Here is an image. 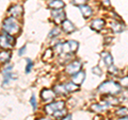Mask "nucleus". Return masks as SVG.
Listing matches in <instances>:
<instances>
[{"mask_svg":"<svg viewBox=\"0 0 128 120\" xmlns=\"http://www.w3.org/2000/svg\"><path fill=\"white\" fill-rule=\"evenodd\" d=\"M78 43L76 41H68L65 43H57L54 47V52L58 55L73 54L78 49Z\"/></svg>","mask_w":128,"mask_h":120,"instance_id":"obj_1","label":"nucleus"},{"mask_svg":"<svg viewBox=\"0 0 128 120\" xmlns=\"http://www.w3.org/2000/svg\"><path fill=\"white\" fill-rule=\"evenodd\" d=\"M2 31L10 35H18L22 31V25L19 22L18 19H16L14 17H6L2 22Z\"/></svg>","mask_w":128,"mask_h":120,"instance_id":"obj_2","label":"nucleus"},{"mask_svg":"<svg viewBox=\"0 0 128 120\" xmlns=\"http://www.w3.org/2000/svg\"><path fill=\"white\" fill-rule=\"evenodd\" d=\"M97 90L100 94H104V95L115 96V95L121 93L122 86L120 85V84H118L116 82H114V81H106L98 87Z\"/></svg>","mask_w":128,"mask_h":120,"instance_id":"obj_3","label":"nucleus"},{"mask_svg":"<svg viewBox=\"0 0 128 120\" xmlns=\"http://www.w3.org/2000/svg\"><path fill=\"white\" fill-rule=\"evenodd\" d=\"M16 44V39L13 35H10L6 33V32H2L0 34V48L3 50H12L15 47Z\"/></svg>","mask_w":128,"mask_h":120,"instance_id":"obj_4","label":"nucleus"},{"mask_svg":"<svg viewBox=\"0 0 128 120\" xmlns=\"http://www.w3.org/2000/svg\"><path fill=\"white\" fill-rule=\"evenodd\" d=\"M64 105H65V103L63 101H54V102H51L49 104H47L45 107H44V110H45L46 114L52 116V114L56 113L57 111L64 109Z\"/></svg>","mask_w":128,"mask_h":120,"instance_id":"obj_5","label":"nucleus"},{"mask_svg":"<svg viewBox=\"0 0 128 120\" xmlns=\"http://www.w3.org/2000/svg\"><path fill=\"white\" fill-rule=\"evenodd\" d=\"M8 13L10 14V16L14 17L16 19H19L24 14V7L20 4H13L9 7Z\"/></svg>","mask_w":128,"mask_h":120,"instance_id":"obj_6","label":"nucleus"},{"mask_svg":"<svg viewBox=\"0 0 128 120\" xmlns=\"http://www.w3.org/2000/svg\"><path fill=\"white\" fill-rule=\"evenodd\" d=\"M81 66H82V63L80 61H78V60H76V61H73V62L70 63L68 65L66 66L65 72L67 74H70V75H73L76 72L80 71V68H81Z\"/></svg>","mask_w":128,"mask_h":120,"instance_id":"obj_7","label":"nucleus"},{"mask_svg":"<svg viewBox=\"0 0 128 120\" xmlns=\"http://www.w3.org/2000/svg\"><path fill=\"white\" fill-rule=\"evenodd\" d=\"M56 98V93L54 89H49V88H45L41 91V99L45 102H51L54 101Z\"/></svg>","mask_w":128,"mask_h":120,"instance_id":"obj_8","label":"nucleus"},{"mask_svg":"<svg viewBox=\"0 0 128 120\" xmlns=\"http://www.w3.org/2000/svg\"><path fill=\"white\" fill-rule=\"evenodd\" d=\"M51 17H52L56 23H61L64 19H65V13H64L63 9L52 10V12H51Z\"/></svg>","mask_w":128,"mask_h":120,"instance_id":"obj_9","label":"nucleus"},{"mask_svg":"<svg viewBox=\"0 0 128 120\" xmlns=\"http://www.w3.org/2000/svg\"><path fill=\"white\" fill-rule=\"evenodd\" d=\"M110 104L108 103L107 101H102L100 103H95V104H93L91 106V110L93 112H97V113H102V112L106 111L109 109Z\"/></svg>","mask_w":128,"mask_h":120,"instance_id":"obj_10","label":"nucleus"},{"mask_svg":"<svg viewBox=\"0 0 128 120\" xmlns=\"http://www.w3.org/2000/svg\"><path fill=\"white\" fill-rule=\"evenodd\" d=\"M84 78H86V73L83 72V71H78V72H76L75 74L72 75V82L79 86L83 83Z\"/></svg>","mask_w":128,"mask_h":120,"instance_id":"obj_11","label":"nucleus"},{"mask_svg":"<svg viewBox=\"0 0 128 120\" xmlns=\"http://www.w3.org/2000/svg\"><path fill=\"white\" fill-rule=\"evenodd\" d=\"M105 25H106V22L104 19L97 18V19H94V20L91 22L90 26H91L92 29L95 30V31H102L104 28H105Z\"/></svg>","mask_w":128,"mask_h":120,"instance_id":"obj_12","label":"nucleus"},{"mask_svg":"<svg viewBox=\"0 0 128 120\" xmlns=\"http://www.w3.org/2000/svg\"><path fill=\"white\" fill-rule=\"evenodd\" d=\"M12 58L11 50H3L0 51V64H8Z\"/></svg>","mask_w":128,"mask_h":120,"instance_id":"obj_13","label":"nucleus"},{"mask_svg":"<svg viewBox=\"0 0 128 120\" xmlns=\"http://www.w3.org/2000/svg\"><path fill=\"white\" fill-rule=\"evenodd\" d=\"M61 23H62V30L65 33H72V32H74L76 30V27L73 25V22L67 20V19H64Z\"/></svg>","mask_w":128,"mask_h":120,"instance_id":"obj_14","label":"nucleus"},{"mask_svg":"<svg viewBox=\"0 0 128 120\" xmlns=\"http://www.w3.org/2000/svg\"><path fill=\"white\" fill-rule=\"evenodd\" d=\"M47 5L52 10H61L64 7V2L62 0H50L49 2L47 3Z\"/></svg>","mask_w":128,"mask_h":120,"instance_id":"obj_15","label":"nucleus"},{"mask_svg":"<svg viewBox=\"0 0 128 120\" xmlns=\"http://www.w3.org/2000/svg\"><path fill=\"white\" fill-rule=\"evenodd\" d=\"M79 9H80V12H81V14H82V16L84 18H89L90 16L92 15V13H93V11H92V7L90 5H86V4L80 5Z\"/></svg>","mask_w":128,"mask_h":120,"instance_id":"obj_16","label":"nucleus"},{"mask_svg":"<svg viewBox=\"0 0 128 120\" xmlns=\"http://www.w3.org/2000/svg\"><path fill=\"white\" fill-rule=\"evenodd\" d=\"M102 58L104 60V63L106 64V66H111L112 64H113V58H112V55L110 54V52H107V51H105V52L102 53Z\"/></svg>","mask_w":128,"mask_h":120,"instance_id":"obj_17","label":"nucleus"},{"mask_svg":"<svg viewBox=\"0 0 128 120\" xmlns=\"http://www.w3.org/2000/svg\"><path fill=\"white\" fill-rule=\"evenodd\" d=\"M64 85V88L66 89L67 93H73V91H76V90H78L79 89V86L78 85H76L75 83L73 82H66V83H64L63 84Z\"/></svg>","mask_w":128,"mask_h":120,"instance_id":"obj_18","label":"nucleus"},{"mask_svg":"<svg viewBox=\"0 0 128 120\" xmlns=\"http://www.w3.org/2000/svg\"><path fill=\"white\" fill-rule=\"evenodd\" d=\"M15 79V74H13L12 72H6L3 73V81H2V85H9V84Z\"/></svg>","mask_w":128,"mask_h":120,"instance_id":"obj_19","label":"nucleus"},{"mask_svg":"<svg viewBox=\"0 0 128 120\" xmlns=\"http://www.w3.org/2000/svg\"><path fill=\"white\" fill-rule=\"evenodd\" d=\"M110 27H111V29L113 30V32H116V33H118V32H122L124 30V28H125L124 23L118 22V21H113L111 23Z\"/></svg>","mask_w":128,"mask_h":120,"instance_id":"obj_20","label":"nucleus"},{"mask_svg":"<svg viewBox=\"0 0 128 120\" xmlns=\"http://www.w3.org/2000/svg\"><path fill=\"white\" fill-rule=\"evenodd\" d=\"M54 91L56 93V95H67L68 93L66 91V89L64 88L63 84H58L54 87Z\"/></svg>","mask_w":128,"mask_h":120,"instance_id":"obj_21","label":"nucleus"},{"mask_svg":"<svg viewBox=\"0 0 128 120\" xmlns=\"http://www.w3.org/2000/svg\"><path fill=\"white\" fill-rule=\"evenodd\" d=\"M67 115V112H66V110L65 109H62V110H59V111H57L56 113H54L52 114V116L56 118V119H62L64 116H66Z\"/></svg>","mask_w":128,"mask_h":120,"instance_id":"obj_22","label":"nucleus"},{"mask_svg":"<svg viewBox=\"0 0 128 120\" xmlns=\"http://www.w3.org/2000/svg\"><path fill=\"white\" fill-rule=\"evenodd\" d=\"M115 115L120 116V117H128V109L126 107H121L115 112Z\"/></svg>","mask_w":128,"mask_h":120,"instance_id":"obj_23","label":"nucleus"},{"mask_svg":"<svg viewBox=\"0 0 128 120\" xmlns=\"http://www.w3.org/2000/svg\"><path fill=\"white\" fill-rule=\"evenodd\" d=\"M52 54H54V51L51 50V49H47L45 51V53L43 54V61H47V60H49L51 59V57H52Z\"/></svg>","mask_w":128,"mask_h":120,"instance_id":"obj_24","label":"nucleus"},{"mask_svg":"<svg viewBox=\"0 0 128 120\" xmlns=\"http://www.w3.org/2000/svg\"><path fill=\"white\" fill-rule=\"evenodd\" d=\"M60 33H61L60 29H59L58 27H56V28H54V29L49 32V37H50V38H52V37H56V36H59V34H60Z\"/></svg>","mask_w":128,"mask_h":120,"instance_id":"obj_25","label":"nucleus"},{"mask_svg":"<svg viewBox=\"0 0 128 120\" xmlns=\"http://www.w3.org/2000/svg\"><path fill=\"white\" fill-rule=\"evenodd\" d=\"M26 62H27V66H26V73H29L30 71L32 70V67H33V62L31 61L30 59H27L26 60Z\"/></svg>","mask_w":128,"mask_h":120,"instance_id":"obj_26","label":"nucleus"},{"mask_svg":"<svg viewBox=\"0 0 128 120\" xmlns=\"http://www.w3.org/2000/svg\"><path fill=\"white\" fill-rule=\"evenodd\" d=\"M30 104L32 105V107H33V110H36V107H38V102H36V98H35L34 95L30 98Z\"/></svg>","mask_w":128,"mask_h":120,"instance_id":"obj_27","label":"nucleus"},{"mask_svg":"<svg viewBox=\"0 0 128 120\" xmlns=\"http://www.w3.org/2000/svg\"><path fill=\"white\" fill-rule=\"evenodd\" d=\"M88 1H89V0H73L72 2H73L75 5H79V6H80V5L86 4V3Z\"/></svg>","mask_w":128,"mask_h":120,"instance_id":"obj_28","label":"nucleus"},{"mask_svg":"<svg viewBox=\"0 0 128 120\" xmlns=\"http://www.w3.org/2000/svg\"><path fill=\"white\" fill-rule=\"evenodd\" d=\"M121 86L128 88V77H124L121 79Z\"/></svg>","mask_w":128,"mask_h":120,"instance_id":"obj_29","label":"nucleus"},{"mask_svg":"<svg viewBox=\"0 0 128 120\" xmlns=\"http://www.w3.org/2000/svg\"><path fill=\"white\" fill-rule=\"evenodd\" d=\"M109 72L115 75V74H118L120 71H118V69L116 67H114V66H112V65H111V66H109Z\"/></svg>","mask_w":128,"mask_h":120,"instance_id":"obj_30","label":"nucleus"},{"mask_svg":"<svg viewBox=\"0 0 128 120\" xmlns=\"http://www.w3.org/2000/svg\"><path fill=\"white\" fill-rule=\"evenodd\" d=\"M93 72L95 74H97V75H100L102 74V70L99 69V67H94L93 68Z\"/></svg>","mask_w":128,"mask_h":120,"instance_id":"obj_31","label":"nucleus"},{"mask_svg":"<svg viewBox=\"0 0 128 120\" xmlns=\"http://www.w3.org/2000/svg\"><path fill=\"white\" fill-rule=\"evenodd\" d=\"M26 48H27V46H22V47L20 48V49H19V52H18V54L20 55V57H22V55H24V53H25Z\"/></svg>","mask_w":128,"mask_h":120,"instance_id":"obj_32","label":"nucleus"},{"mask_svg":"<svg viewBox=\"0 0 128 120\" xmlns=\"http://www.w3.org/2000/svg\"><path fill=\"white\" fill-rule=\"evenodd\" d=\"M100 1H102V4H104V6H110V1H109V0H100Z\"/></svg>","mask_w":128,"mask_h":120,"instance_id":"obj_33","label":"nucleus"},{"mask_svg":"<svg viewBox=\"0 0 128 120\" xmlns=\"http://www.w3.org/2000/svg\"><path fill=\"white\" fill-rule=\"evenodd\" d=\"M61 120H73V116L72 115H66V116H64V117L61 119Z\"/></svg>","mask_w":128,"mask_h":120,"instance_id":"obj_34","label":"nucleus"},{"mask_svg":"<svg viewBox=\"0 0 128 120\" xmlns=\"http://www.w3.org/2000/svg\"><path fill=\"white\" fill-rule=\"evenodd\" d=\"M123 98L124 99H128V90H126L125 93L123 94Z\"/></svg>","mask_w":128,"mask_h":120,"instance_id":"obj_35","label":"nucleus"},{"mask_svg":"<svg viewBox=\"0 0 128 120\" xmlns=\"http://www.w3.org/2000/svg\"><path fill=\"white\" fill-rule=\"evenodd\" d=\"M38 120H51L50 118H47V117H43V118H40Z\"/></svg>","mask_w":128,"mask_h":120,"instance_id":"obj_36","label":"nucleus"},{"mask_svg":"<svg viewBox=\"0 0 128 120\" xmlns=\"http://www.w3.org/2000/svg\"><path fill=\"white\" fill-rule=\"evenodd\" d=\"M118 120H128V117H121V118L118 119Z\"/></svg>","mask_w":128,"mask_h":120,"instance_id":"obj_37","label":"nucleus"}]
</instances>
